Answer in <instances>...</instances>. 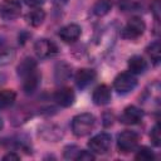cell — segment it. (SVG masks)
I'll list each match as a JSON object with an SVG mask.
<instances>
[{
    "mask_svg": "<svg viewBox=\"0 0 161 161\" xmlns=\"http://www.w3.org/2000/svg\"><path fill=\"white\" fill-rule=\"evenodd\" d=\"M116 39H117V28L114 25H108L101 29L89 43V48L87 50L89 59L98 60L102 59L104 55H107L109 50L113 48Z\"/></svg>",
    "mask_w": 161,
    "mask_h": 161,
    "instance_id": "cell-1",
    "label": "cell"
},
{
    "mask_svg": "<svg viewBox=\"0 0 161 161\" xmlns=\"http://www.w3.org/2000/svg\"><path fill=\"white\" fill-rule=\"evenodd\" d=\"M96 123V118L91 113L77 114L72 119V131L77 137H83L91 133Z\"/></svg>",
    "mask_w": 161,
    "mask_h": 161,
    "instance_id": "cell-2",
    "label": "cell"
},
{
    "mask_svg": "<svg viewBox=\"0 0 161 161\" xmlns=\"http://www.w3.org/2000/svg\"><path fill=\"white\" fill-rule=\"evenodd\" d=\"M136 86H137V79L135 74L130 72L119 73L113 80V88L119 94H126L128 92H132L136 88Z\"/></svg>",
    "mask_w": 161,
    "mask_h": 161,
    "instance_id": "cell-3",
    "label": "cell"
},
{
    "mask_svg": "<svg viewBox=\"0 0 161 161\" xmlns=\"http://www.w3.org/2000/svg\"><path fill=\"white\" fill-rule=\"evenodd\" d=\"M145 29H146L145 21L141 18L133 16L126 23V25L121 30V36L125 39H136L143 34Z\"/></svg>",
    "mask_w": 161,
    "mask_h": 161,
    "instance_id": "cell-4",
    "label": "cell"
},
{
    "mask_svg": "<svg viewBox=\"0 0 161 161\" xmlns=\"http://www.w3.org/2000/svg\"><path fill=\"white\" fill-rule=\"evenodd\" d=\"M138 133H136L135 131H130L126 130L123 132H121L117 136V147L119 150V152L123 153H128L131 151H133L138 143Z\"/></svg>",
    "mask_w": 161,
    "mask_h": 161,
    "instance_id": "cell-5",
    "label": "cell"
},
{
    "mask_svg": "<svg viewBox=\"0 0 161 161\" xmlns=\"http://www.w3.org/2000/svg\"><path fill=\"white\" fill-rule=\"evenodd\" d=\"M21 11V4L19 0H3L0 3V16L6 20L11 21L15 20Z\"/></svg>",
    "mask_w": 161,
    "mask_h": 161,
    "instance_id": "cell-6",
    "label": "cell"
},
{
    "mask_svg": "<svg viewBox=\"0 0 161 161\" xmlns=\"http://www.w3.org/2000/svg\"><path fill=\"white\" fill-rule=\"evenodd\" d=\"M111 142H112L111 135H108L106 132H102V133H98V135L93 136L89 140L88 147L94 153H106L111 147Z\"/></svg>",
    "mask_w": 161,
    "mask_h": 161,
    "instance_id": "cell-7",
    "label": "cell"
},
{
    "mask_svg": "<svg viewBox=\"0 0 161 161\" xmlns=\"http://www.w3.org/2000/svg\"><path fill=\"white\" fill-rule=\"evenodd\" d=\"M34 50L39 58L47 59L54 57L58 53V47L49 39H39L34 44Z\"/></svg>",
    "mask_w": 161,
    "mask_h": 161,
    "instance_id": "cell-8",
    "label": "cell"
},
{
    "mask_svg": "<svg viewBox=\"0 0 161 161\" xmlns=\"http://www.w3.org/2000/svg\"><path fill=\"white\" fill-rule=\"evenodd\" d=\"M142 103L145 107H151V109H157L160 104V84L158 82L152 83L145 92Z\"/></svg>",
    "mask_w": 161,
    "mask_h": 161,
    "instance_id": "cell-9",
    "label": "cell"
},
{
    "mask_svg": "<svg viewBox=\"0 0 161 161\" xmlns=\"http://www.w3.org/2000/svg\"><path fill=\"white\" fill-rule=\"evenodd\" d=\"M143 117V112L141 108L136 106H128L123 109L121 114V122L125 125H137L141 122Z\"/></svg>",
    "mask_w": 161,
    "mask_h": 161,
    "instance_id": "cell-10",
    "label": "cell"
},
{
    "mask_svg": "<svg viewBox=\"0 0 161 161\" xmlns=\"http://www.w3.org/2000/svg\"><path fill=\"white\" fill-rule=\"evenodd\" d=\"M40 79H42V75L39 73L38 69H35L34 72H31L30 74L25 75L24 78H21V87H23V91L26 93V94H33L39 84H40Z\"/></svg>",
    "mask_w": 161,
    "mask_h": 161,
    "instance_id": "cell-11",
    "label": "cell"
},
{
    "mask_svg": "<svg viewBox=\"0 0 161 161\" xmlns=\"http://www.w3.org/2000/svg\"><path fill=\"white\" fill-rule=\"evenodd\" d=\"M80 34H82V28L78 24H68L59 30V36L65 43H74L75 40L79 39Z\"/></svg>",
    "mask_w": 161,
    "mask_h": 161,
    "instance_id": "cell-12",
    "label": "cell"
},
{
    "mask_svg": "<svg viewBox=\"0 0 161 161\" xmlns=\"http://www.w3.org/2000/svg\"><path fill=\"white\" fill-rule=\"evenodd\" d=\"M97 74L93 69H89V68H82L79 69L75 75H74V79H75V84L78 86V88L83 89L86 87H88L89 84H92L96 79Z\"/></svg>",
    "mask_w": 161,
    "mask_h": 161,
    "instance_id": "cell-13",
    "label": "cell"
},
{
    "mask_svg": "<svg viewBox=\"0 0 161 161\" xmlns=\"http://www.w3.org/2000/svg\"><path fill=\"white\" fill-rule=\"evenodd\" d=\"M111 97H112L111 89L106 84H101V86L96 87L93 91V94H92V99H93L94 104H97V106H104V104L109 103Z\"/></svg>",
    "mask_w": 161,
    "mask_h": 161,
    "instance_id": "cell-14",
    "label": "cell"
},
{
    "mask_svg": "<svg viewBox=\"0 0 161 161\" xmlns=\"http://www.w3.org/2000/svg\"><path fill=\"white\" fill-rule=\"evenodd\" d=\"M75 99V96H74V92L72 88H68V87H63L60 89H58L54 94V101L62 106V107H69L73 104Z\"/></svg>",
    "mask_w": 161,
    "mask_h": 161,
    "instance_id": "cell-15",
    "label": "cell"
},
{
    "mask_svg": "<svg viewBox=\"0 0 161 161\" xmlns=\"http://www.w3.org/2000/svg\"><path fill=\"white\" fill-rule=\"evenodd\" d=\"M15 52L9 44L8 39L0 35V64H8L14 59Z\"/></svg>",
    "mask_w": 161,
    "mask_h": 161,
    "instance_id": "cell-16",
    "label": "cell"
},
{
    "mask_svg": "<svg viewBox=\"0 0 161 161\" xmlns=\"http://www.w3.org/2000/svg\"><path fill=\"white\" fill-rule=\"evenodd\" d=\"M40 136L47 141L55 142L63 136V130L58 126H54V125L44 126L40 128Z\"/></svg>",
    "mask_w": 161,
    "mask_h": 161,
    "instance_id": "cell-17",
    "label": "cell"
},
{
    "mask_svg": "<svg viewBox=\"0 0 161 161\" xmlns=\"http://www.w3.org/2000/svg\"><path fill=\"white\" fill-rule=\"evenodd\" d=\"M70 77H72V68L69 64H67L65 62H60L55 65L54 78L57 80V83H64Z\"/></svg>",
    "mask_w": 161,
    "mask_h": 161,
    "instance_id": "cell-18",
    "label": "cell"
},
{
    "mask_svg": "<svg viewBox=\"0 0 161 161\" xmlns=\"http://www.w3.org/2000/svg\"><path fill=\"white\" fill-rule=\"evenodd\" d=\"M147 69V63L141 55H133L128 59V70L132 74H142Z\"/></svg>",
    "mask_w": 161,
    "mask_h": 161,
    "instance_id": "cell-19",
    "label": "cell"
},
{
    "mask_svg": "<svg viewBox=\"0 0 161 161\" xmlns=\"http://www.w3.org/2000/svg\"><path fill=\"white\" fill-rule=\"evenodd\" d=\"M35 69H38L36 62H35L33 58H25V59H23V60L19 63V65H18V68H16V72H18L19 78L21 79V78H24L25 75H28V74H30L31 72H34Z\"/></svg>",
    "mask_w": 161,
    "mask_h": 161,
    "instance_id": "cell-20",
    "label": "cell"
},
{
    "mask_svg": "<svg viewBox=\"0 0 161 161\" xmlns=\"http://www.w3.org/2000/svg\"><path fill=\"white\" fill-rule=\"evenodd\" d=\"M44 19H45V13H44V10H42L39 8L30 10L25 15L26 23L29 25H31V26H39V25H42L43 21H44Z\"/></svg>",
    "mask_w": 161,
    "mask_h": 161,
    "instance_id": "cell-21",
    "label": "cell"
},
{
    "mask_svg": "<svg viewBox=\"0 0 161 161\" xmlns=\"http://www.w3.org/2000/svg\"><path fill=\"white\" fill-rule=\"evenodd\" d=\"M112 9V0H97L92 8L96 16H104Z\"/></svg>",
    "mask_w": 161,
    "mask_h": 161,
    "instance_id": "cell-22",
    "label": "cell"
},
{
    "mask_svg": "<svg viewBox=\"0 0 161 161\" xmlns=\"http://www.w3.org/2000/svg\"><path fill=\"white\" fill-rule=\"evenodd\" d=\"M16 94L13 89H0V108H8L15 102Z\"/></svg>",
    "mask_w": 161,
    "mask_h": 161,
    "instance_id": "cell-23",
    "label": "cell"
},
{
    "mask_svg": "<svg viewBox=\"0 0 161 161\" xmlns=\"http://www.w3.org/2000/svg\"><path fill=\"white\" fill-rule=\"evenodd\" d=\"M147 54L150 55V58H151V60L153 62V64H158V62H160V55H161V52H160V42H158V40L151 43V44L147 47Z\"/></svg>",
    "mask_w": 161,
    "mask_h": 161,
    "instance_id": "cell-24",
    "label": "cell"
},
{
    "mask_svg": "<svg viewBox=\"0 0 161 161\" xmlns=\"http://www.w3.org/2000/svg\"><path fill=\"white\" fill-rule=\"evenodd\" d=\"M136 160H141V161H150V160H153L155 158V153L151 148L143 146V147H140L137 150V153L135 156Z\"/></svg>",
    "mask_w": 161,
    "mask_h": 161,
    "instance_id": "cell-25",
    "label": "cell"
},
{
    "mask_svg": "<svg viewBox=\"0 0 161 161\" xmlns=\"http://www.w3.org/2000/svg\"><path fill=\"white\" fill-rule=\"evenodd\" d=\"M150 137H151V141H152V143L155 146H160L161 145V136H160V126H158V123H156L152 127Z\"/></svg>",
    "mask_w": 161,
    "mask_h": 161,
    "instance_id": "cell-26",
    "label": "cell"
},
{
    "mask_svg": "<svg viewBox=\"0 0 161 161\" xmlns=\"http://www.w3.org/2000/svg\"><path fill=\"white\" fill-rule=\"evenodd\" d=\"M80 152V150L75 146H68L65 150H64V157L65 158H70V160H77V156L78 153Z\"/></svg>",
    "mask_w": 161,
    "mask_h": 161,
    "instance_id": "cell-27",
    "label": "cell"
},
{
    "mask_svg": "<svg viewBox=\"0 0 161 161\" xmlns=\"http://www.w3.org/2000/svg\"><path fill=\"white\" fill-rule=\"evenodd\" d=\"M77 160H87V161H91V160H94V156L91 152H88V151L80 150V152L77 156Z\"/></svg>",
    "mask_w": 161,
    "mask_h": 161,
    "instance_id": "cell-28",
    "label": "cell"
},
{
    "mask_svg": "<svg viewBox=\"0 0 161 161\" xmlns=\"http://www.w3.org/2000/svg\"><path fill=\"white\" fill-rule=\"evenodd\" d=\"M19 158H20V156L16 155V153H14V152H9V153H6V155L3 157L4 161H18Z\"/></svg>",
    "mask_w": 161,
    "mask_h": 161,
    "instance_id": "cell-29",
    "label": "cell"
},
{
    "mask_svg": "<svg viewBox=\"0 0 161 161\" xmlns=\"http://www.w3.org/2000/svg\"><path fill=\"white\" fill-rule=\"evenodd\" d=\"M45 0H24V3L28 5V6H33V8H38L40 6Z\"/></svg>",
    "mask_w": 161,
    "mask_h": 161,
    "instance_id": "cell-30",
    "label": "cell"
},
{
    "mask_svg": "<svg viewBox=\"0 0 161 161\" xmlns=\"http://www.w3.org/2000/svg\"><path fill=\"white\" fill-rule=\"evenodd\" d=\"M52 3L54 5H57V6H63V5H65L68 3V0H52Z\"/></svg>",
    "mask_w": 161,
    "mask_h": 161,
    "instance_id": "cell-31",
    "label": "cell"
},
{
    "mask_svg": "<svg viewBox=\"0 0 161 161\" xmlns=\"http://www.w3.org/2000/svg\"><path fill=\"white\" fill-rule=\"evenodd\" d=\"M4 83H5V75H4L3 73H0V87H1Z\"/></svg>",
    "mask_w": 161,
    "mask_h": 161,
    "instance_id": "cell-32",
    "label": "cell"
},
{
    "mask_svg": "<svg viewBox=\"0 0 161 161\" xmlns=\"http://www.w3.org/2000/svg\"><path fill=\"white\" fill-rule=\"evenodd\" d=\"M3 127H4V119H3V117L0 116V130H3Z\"/></svg>",
    "mask_w": 161,
    "mask_h": 161,
    "instance_id": "cell-33",
    "label": "cell"
}]
</instances>
